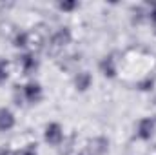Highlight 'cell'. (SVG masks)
Returning <instances> with one entry per match:
<instances>
[{
	"mask_svg": "<svg viewBox=\"0 0 156 155\" xmlns=\"http://www.w3.org/2000/svg\"><path fill=\"white\" fill-rule=\"evenodd\" d=\"M100 70H102V73L105 75V77L113 78L116 75V66H115V59L113 57H105L102 62H100Z\"/></svg>",
	"mask_w": 156,
	"mask_h": 155,
	"instance_id": "7",
	"label": "cell"
},
{
	"mask_svg": "<svg viewBox=\"0 0 156 155\" xmlns=\"http://www.w3.org/2000/svg\"><path fill=\"white\" fill-rule=\"evenodd\" d=\"M27 44H29L27 33H18V35L15 37V46H16V47H24V46H27Z\"/></svg>",
	"mask_w": 156,
	"mask_h": 155,
	"instance_id": "10",
	"label": "cell"
},
{
	"mask_svg": "<svg viewBox=\"0 0 156 155\" xmlns=\"http://www.w3.org/2000/svg\"><path fill=\"white\" fill-rule=\"evenodd\" d=\"M153 133H154V120L153 119L140 120V124H138V137L144 139V141H147V139L153 137Z\"/></svg>",
	"mask_w": 156,
	"mask_h": 155,
	"instance_id": "4",
	"label": "cell"
},
{
	"mask_svg": "<svg viewBox=\"0 0 156 155\" xmlns=\"http://www.w3.org/2000/svg\"><path fill=\"white\" fill-rule=\"evenodd\" d=\"M16 155H37V152H35V148H26V150L18 152Z\"/></svg>",
	"mask_w": 156,
	"mask_h": 155,
	"instance_id": "13",
	"label": "cell"
},
{
	"mask_svg": "<svg viewBox=\"0 0 156 155\" xmlns=\"http://www.w3.org/2000/svg\"><path fill=\"white\" fill-rule=\"evenodd\" d=\"M15 126V115L9 110H0V131H7Z\"/></svg>",
	"mask_w": 156,
	"mask_h": 155,
	"instance_id": "6",
	"label": "cell"
},
{
	"mask_svg": "<svg viewBox=\"0 0 156 155\" xmlns=\"http://www.w3.org/2000/svg\"><path fill=\"white\" fill-rule=\"evenodd\" d=\"M151 22L156 26V4L153 6V9H151Z\"/></svg>",
	"mask_w": 156,
	"mask_h": 155,
	"instance_id": "14",
	"label": "cell"
},
{
	"mask_svg": "<svg viewBox=\"0 0 156 155\" xmlns=\"http://www.w3.org/2000/svg\"><path fill=\"white\" fill-rule=\"evenodd\" d=\"M105 146H107L105 139H94L91 142V155H102L105 152Z\"/></svg>",
	"mask_w": 156,
	"mask_h": 155,
	"instance_id": "9",
	"label": "cell"
},
{
	"mask_svg": "<svg viewBox=\"0 0 156 155\" xmlns=\"http://www.w3.org/2000/svg\"><path fill=\"white\" fill-rule=\"evenodd\" d=\"M0 155H13L9 150H0Z\"/></svg>",
	"mask_w": 156,
	"mask_h": 155,
	"instance_id": "15",
	"label": "cell"
},
{
	"mask_svg": "<svg viewBox=\"0 0 156 155\" xmlns=\"http://www.w3.org/2000/svg\"><path fill=\"white\" fill-rule=\"evenodd\" d=\"M24 97H26V100L31 102V104L38 102L40 99H42V88H40V84L29 82L27 86H24Z\"/></svg>",
	"mask_w": 156,
	"mask_h": 155,
	"instance_id": "1",
	"label": "cell"
},
{
	"mask_svg": "<svg viewBox=\"0 0 156 155\" xmlns=\"http://www.w3.org/2000/svg\"><path fill=\"white\" fill-rule=\"evenodd\" d=\"M58 7H60L62 11H71V9H75V7H76V2H60V4H58Z\"/></svg>",
	"mask_w": 156,
	"mask_h": 155,
	"instance_id": "12",
	"label": "cell"
},
{
	"mask_svg": "<svg viewBox=\"0 0 156 155\" xmlns=\"http://www.w3.org/2000/svg\"><path fill=\"white\" fill-rule=\"evenodd\" d=\"M75 84H76V88L80 89V91H85L89 86H91V75L89 73H78L76 80H75Z\"/></svg>",
	"mask_w": 156,
	"mask_h": 155,
	"instance_id": "8",
	"label": "cell"
},
{
	"mask_svg": "<svg viewBox=\"0 0 156 155\" xmlns=\"http://www.w3.org/2000/svg\"><path fill=\"white\" fill-rule=\"evenodd\" d=\"M69 42H71V31H69L67 28L58 29V31L53 35V39H51L53 47H64V46H67Z\"/></svg>",
	"mask_w": 156,
	"mask_h": 155,
	"instance_id": "3",
	"label": "cell"
},
{
	"mask_svg": "<svg viewBox=\"0 0 156 155\" xmlns=\"http://www.w3.org/2000/svg\"><path fill=\"white\" fill-rule=\"evenodd\" d=\"M45 141L49 144H60V141H62V128H60V124H56V122L47 124V128H45Z\"/></svg>",
	"mask_w": 156,
	"mask_h": 155,
	"instance_id": "2",
	"label": "cell"
},
{
	"mask_svg": "<svg viewBox=\"0 0 156 155\" xmlns=\"http://www.w3.org/2000/svg\"><path fill=\"white\" fill-rule=\"evenodd\" d=\"M7 77H9V73H7V60L0 59V84L5 82Z\"/></svg>",
	"mask_w": 156,
	"mask_h": 155,
	"instance_id": "11",
	"label": "cell"
},
{
	"mask_svg": "<svg viewBox=\"0 0 156 155\" xmlns=\"http://www.w3.org/2000/svg\"><path fill=\"white\" fill-rule=\"evenodd\" d=\"M18 62H20V66H22V70H24L26 73H33V71L38 68V62H37V59H35L33 55H29V53L22 55V57L18 59Z\"/></svg>",
	"mask_w": 156,
	"mask_h": 155,
	"instance_id": "5",
	"label": "cell"
}]
</instances>
